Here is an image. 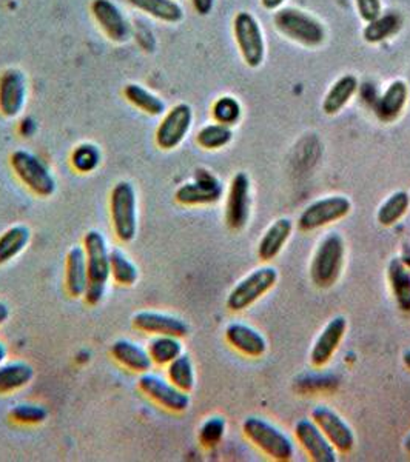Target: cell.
<instances>
[{
  "label": "cell",
  "mask_w": 410,
  "mask_h": 462,
  "mask_svg": "<svg viewBox=\"0 0 410 462\" xmlns=\"http://www.w3.org/2000/svg\"><path fill=\"white\" fill-rule=\"evenodd\" d=\"M85 258L89 272V285L84 298L89 305H98L106 296L110 281V247L99 230H89L84 237Z\"/></svg>",
  "instance_id": "obj_1"
},
{
  "label": "cell",
  "mask_w": 410,
  "mask_h": 462,
  "mask_svg": "<svg viewBox=\"0 0 410 462\" xmlns=\"http://www.w3.org/2000/svg\"><path fill=\"white\" fill-rule=\"evenodd\" d=\"M242 431L259 452L274 461H290L294 457V444L290 436L263 418L250 416L242 422Z\"/></svg>",
  "instance_id": "obj_2"
},
{
  "label": "cell",
  "mask_w": 410,
  "mask_h": 462,
  "mask_svg": "<svg viewBox=\"0 0 410 462\" xmlns=\"http://www.w3.org/2000/svg\"><path fill=\"white\" fill-rule=\"evenodd\" d=\"M346 244L340 233H329L316 247L311 263L312 282L320 289H329L341 276Z\"/></svg>",
  "instance_id": "obj_3"
},
{
  "label": "cell",
  "mask_w": 410,
  "mask_h": 462,
  "mask_svg": "<svg viewBox=\"0 0 410 462\" xmlns=\"http://www.w3.org/2000/svg\"><path fill=\"white\" fill-rule=\"evenodd\" d=\"M274 23L283 36L303 47H320L326 41V30L321 22L298 8H281L276 11Z\"/></svg>",
  "instance_id": "obj_4"
},
{
  "label": "cell",
  "mask_w": 410,
  "mask_h": 462,
  "mask_svg": "<svg viewBox=\"0 0 410 462\" xmlns=\"http://www.w3.org/2000/svg\"><path fill=\"white\" fill-rule=\"evenodd\" d=\"M110 216L113 230L122 244H130L137 235L136 189L130 182H117L110 195Z\"/></svg>",
  "instance_id": "obj_5"
},
{
  "label": "cell",
  "mask_w": 410,
  "mask_h": 462,
  "mask_svg": "<svg viewBox=\"0 0 410 462\" xmlns=\"http://www.w3.org/2000/svg\"><path fill=\"white\" fill-rule=\"evenodd\" d=\"M11 169L22 184L25 185L33 195L39 198H50L56 193L58 182L47 165L27 150H16L11 154Z\"/></svg>",
  "instance_id": "obj_6"
},
{
  "label": "cell",
  "mask_w": 410,
  "mask_h": 462,
  "mask_svg": "<svg viewBox=\"0 0 410 462\" xmlns=\"http://www.w3.org/2000/svg\"><path fill=\"white\" fill-rule=\"evenodd\" d=\"M278 282V270L274 267H261L253 270L241 279L227 296L228 310H247L250 305L261 300Z\"/></svg>",
  "instance_id": "obj_7"
},
{
  "label": "cell",
  "mask_w": 410,
  "mask_h": 462,
  "mask_svg": "<svg viewBox=\"0 0 410 462\" xmlns=\"http://www.w3.org/2000/svg\"><path fill=\"white\" fill-rule=\"evenodd\" d=\"M233 34L246 65L258 69L266 58V42L258 21L247 11L238 13L233 19Z\"/></svg>",
  "instance_id": "obj_8"
},
{
  "label": "cell",
  "mask_w": 410,
  "mask_h": 462,
  "mask_svg": "<svg viewBox=\"0 0 410 462\" xmlns=\"http://www.w3.org/2000/svg\"><path fill=\"white\" fill-rule=\"evenodd\" d=\"M352 210V202L341 195L327 196L307 205L298 219L301 231H313L341 221Z\"/></svg>",
  "instance_id": "obj_9"
},
{
  "label": "cell",
  "mask_w": 410,
  "mask_h": 462,
  "mask_svg": "<svg viewBox=\"0 0 410 462\" xmlns=\"http://www.w3.org/2000/svg\"><path fill=\"white\" fill-rule=\"evenodd\" d=\"M137 387L144 394H147L154 404L173 413H182L190 407L189 393L179 390L169 379H163L158 374L150 372L141 374L137 379Z\"/></svg>",
  "instance_id": "obj_10"
},
{
  "label": "cell",
  "mask_w": 410,
  "mask_h": 462,
  "mask_svg": "<svg viewBox=\"0 0 410 462\" xmlns=\"http://www.w3.org/2000/svg\"><path fill=\"white\" fill-rule=\"evenodd\" d=\"M224 193L221 180L209 170H198L191 182L182 184L176 189L174 199L185 207L216 204Z\"/></svg>",
  "instance_id": "obj_11"
},
{
  "label": "cell",
  "mask_w": 410,
  "mask_h": 462,
  "mask_svg": "<svg viewBox=\"0 0 410 462\" xmlns=\"http://www.w3.org/2000/svg\"><path fill=\"white\" fill-rule=\"evenodd\" d=\"M193 110L189 104H178L167 111L156 130V145L163 152H170L184 143L185 137L191 130Z\"/></svg>",
  "instance_id": "obj_12"
},
{
  "label": "cell",
  "mask_w": 410,
  "mask_h": 462,
  "mask_svg": "<svg viewBox=\"0 0 410 462\" xmlns=\"http://www.w3.org/2000/svg\"><path fill=\"white\" fill-rule=\"evenodd\" d=\"M252 211V185L246 173L233 176L227 195L226 222L228 228L239 231L247 226Z\"/></svg>",
  "instance_id": "obj_13"
},
{
  "label": "cell",
  "mask_w": 410,
  "mask_h": 462,
  "mask_svg": "<svg viewBox=\"0 0 410 462\" xmlns=\"http://www.w3.org/2000/svg\"><path fill=\"white\" fill-rule=\"evenodd\" d=\"M27 76L17 69H6L0 74V115L14 119L27 104Z\"/></svg>",
  "instance_id": "obj_14"
},
{
  "label": "cell",
  "mask_w": 410,
  "mask_h": 462,
  "mask_svg": "<svg viewBox=\"0 0 410 462\" xmlns=\"http://www.w3.org/2000/svg\"><path fill=\"white\" fill-rule=\"evenodd\" d=\"M312 420L321 429L322 433L338 452H352L355 447V433L352 427L349 426L335 410L327 405H318L312 411Z\"/></svg>",
  "instance_id": "obj_15"
},
{
  "label": "cell",
  "mask_w": 410,
  "mask_h": 462,
  "mask_svg": "<svg viewBox=\"0 0 410 462\" xmlns=\"http://www.w3.org/2000/svg\"><path fill=\"white\" fill-rule=\"evenodd\" d=\"M91 16L111 42L126 43L130 39V22L113 0H93Z\"/></svg>",
  "instance_id": "obj_16"
},
{
  "label": "cell",
  "mask_w": 410,
  "mask_h": 462,
  "mask_svg": "<svg viewBox=\"0 0 410 462\" xmlns=\"http://www.w3.org/2000/svg\"><path fill=\"white\" fill-rule=\"evenodd\" d=\"M294 436L312 461L337 462L338 450L331 446L313 420H300L294 424Z\"/></svg>",
  "instance_id": "obj_17"
},
{
  "label": "cell",
  "mask_w": 410,
  "mask_h": 462,
  "mask_svg": "<svg viewBox=\"0 0 410 462\" xmlns=\"http://www.w3.org/2000/svg\"><path fill=\"white\" fill-rule=\"evenodd\" d=\"M348 330V320L344 316H337L327 322L321 333L316 337L311 350V363L315 367H324L341 346Z\"/></svg>",
  "instance_id": "obj_18"
},
{
  "label": "cell",
  "mask_w": 410,
  "mask_h": 462,
  "mask_svg": "<svg viewBox=\"0 0 410 462\" xmlns=\"http://www.w3.org/2000/svg\"><path fill=\"white\" fill-rule=\"evenodd\" d=\"M133 326L148 335H170L184 337L189 335V326L185 320L176 316L159 313V311L144 310L133 316Z\"/></svg>",
  "instance_id": "obj_19"
},
{
  "label": "cell",
  "mask_w": 410,
  "mask_h": 462,
  "mask_svg": "<svg viewBox=\"0 0 410 462\" xmlns=\"http://www.w3.org/2000/svg\"><path fill=\"white\" fill-rule=\"evenodd\" d=\"M407 99H409V87H407V84L405 80H394L386 88L383 95L377 97L372 108H374L375 115H377L379 121L384 122V124H392L403 115V111L407 106Z\"/></svg>",
  "instance_id": "obj_20"
},
{
  "label": "cell",
  "mask_w": 410,
  "mask_h": 462,
  "mask_svg": "<svg viewBox=\"0 0 410 462\" xmlns=\"http://www.w3.org/2000/svg\"><path fill=\"white\" fill-rule=\"evenodd\" d=\"M226 339L244 356L261 357L267 352L266 337L256 328L242 322H232L227 326Z\"/></svg>",
  "instance_id": "obj_21"
},
{
  "label": "cell",
  "mask_w": 410,
  "mask_h": 462,
  "mask_svg": "<svg viewBox=\"0 0 410 462\" xmlns=\"http://www.w3.org/2000/svg\"><path fill=\"white\" fill-rule=\"evenodd\" d=\"M111 357L119 365L130 370L133 374H147L153 367V361L147 348L139 346L130 339H117L110 346Z\"/></svg>",
  "instance_id": "obj_22"
},
{
  "label": "cell",
  "mask_w": 410,
  "mask_h": 462,
  "mask_svg": "<svg viewBox=\"0 0 410 462\" xmlns=\"http://www.w3.org/2000/svg\"><path fill=\"white\" fill-rule=\"evenodd\" d=\"M294 233V222L289 217H279L268 226L258 244V256L263 263H270L278 256Z\"/></svg>",
  "instance_id": "obj_23"
},
{
  "label": "cell",
  "mask_w": 410,
  "mask_h": 462,
  "mask_svg": "<svg viewBox=\"0 0 410 462\" xmlns=\"http://www.w3.org/2000/svg\"><path fill=\"white\" fill-rule=\"evenodd\" d=\"M89 285L87 258L84 247H73L67 253L65 261V287L71 298L84 296Z\"/></svg>",
  "instance_id": "obj_24"
},
{
  "label": "cell",
  "mask_w": 410,
  "mask_h": 462,
  "mask_svg": "<svg viewBox=\"0 0 410 462\" xmlns=\"http://www.w3.org/2000/svg\"><path fill=\"white\" fill-rule=\"evenodd\" d=\"M359 82L353 74H346L331 85L322 102V111L329 116H335L344 110L349 102L357 95Z\"/></svg>",
  "instance_id": "obj_25"
},
{
  "label": "cell",
  "mask_w": 410,
  "mask_h": 462,
  "mask_svg": "<svg viewBox=\"0 0 410 462\" xmlns=\"http://www.w3.org/2000/svg\"><path fill=\"white\" fill-rule=\"evenodd\" d=\"M387 279L395 302L405 313H410V270L401 259L394 258L387 267Z\"/></svg>",
  "instance_id": "obj_26"
},
{
  "label": "cell",
  "mask_w": 410,
  "mask_h": 462,
  "mask_svg": "<svg viewBox=\"0 0 410 462\" xmlns=\"http://www.w3.org/2000/svg\"><path fill=\"white\" fill-rule=\"evenodd\" d=\"M133 8L143 11L144 14L163 22L178 23L184 19V10L176 0H126Z\"/></svg>",
  "instance_id": "obj_27"
},
{
  "label": "cell",
  "mask_w": 410,
  "mask_h": 462,
  "mask_svg": "<svg viewBox=\"0 0 410 462\" xmlns=\"http://www.w3.org/2000/svg\"><path fill=\"white\" fill-rule=\"evenodd\" d=\"M34 378V368L23 361H11L0 365V394L13 393L27 387Z\"/></svg>",
  "instance_id": "obj_28"
},
{
  "label": "cell",
  "mask_w": 410,
  "mask_h": 462,
  "mask_svg": "<svg viewBox=\"0 0 410 462\" xmlns=\"http://www.w3.org/2000/svg\"><path fill=\"white\" fill-rule=\"evenodd\" d=\"M124 97L130 106H135L139 111H143L148 116H161L167 110V106L163 99L158 95H154L153 91L145 88L143 85L128 84L124 88Z\"/></svg>",
  "instance_id": "obj_29"
},
{
  "label": "cell",
  "mask_w": 410,
  "mask_h": 462,
  "mask_svg": "<svg viewBox=\"0 0 410 462\" xmlns=\"http://www.w3.org/2000/svg\"><path fill=\"white\" fill-rule=\"evenodd\" d=\"M32 241V231L25 226H14L0 235V265L16 259Z\"/></svg>",
  "instance_id": "obj_30"
},
{
  "label": "cell",
  "mask_w": 410,
  "mask_h": 462,
  "mask_svg": "<svg viewBox=\"0 0 410 462\" xmlns=\"http://www.w3.org/2000/svg\"><path fill=\"white\" fill-rule=\"evenodd\" d=\"M147 352L154 365L167 367L172 361L184 353V346H182L181 337L154 335L148 341Z\"/></svg>",
  "instance_id": "obj_31"
},
{
  "label": "cell",
  "mask_w": 410,
  "mask_h": 462,
  "mask_svg": "<svg viewBox=\"0 0 410 462\" xmlns=\"http://www.w3.org/2000/svg\"><path fill=\"white\" fill-rule=\"evenodd\" d=\"M410 207V195L407 191H395L384 200L378 211H377V221L383 226H392L403 219Z\"/></svg>",
  "instance_id": "obj_32"
},
{
  "label": "cell",
  "mask_w": 410,
  "mask_h": 462,
  "mask_svg": "<svg viewBox=\"0 0 410 462\" xmlns=\"http://www.w3.org/2000/svg\"><path fill=\"white\" fill-rule=\"evenodd\" d=\"M401 28V17L396 13L379 14L374 21L368 22L364 28V41L368 43H379L398 32Z\"/></svg>",
  "instance_id": "obj_33"
},
{
  "label": "cell",
  "mask_w": 410,
  "mask_h": 462,
  "mask_svg": "<svg viewBox=\"0 0 410 462\" xmlns=\"http://www.w3.org/2000/svg\"><path fill=\"white\" fill-rule=\"evenodd\" d=\"M167 378L170 383L176 385L179 390L190 393L195 389L196 374L195 365L189 355L182 353L181 356L176 357L174 361L167 365Z\"/></svg>",
  "instance_id": "obj_34"
},
{
  "label": "cell",
  "mask_w": 410,
  "mask_h": 462,
  "mask_svg": "<svg viewBox=\"0 0 410 462\" xmlns=\"http://www.w3.org/2000/svg\"><path fill=\"white\" fill-rule=\"evenodd\" d=\"M110 273L113 281L124 287H132L139 279L136 265L119 248H113L110 252Z\"/></svg>",
  "instance_id": "obj_35"
},
{
  "label": "cell",
  "mask_w": 410,
  "mask_h": 462,
  "mask_svg": "<svg viewBox=\"0 0 410 462\" xmlns=\"http://www.w3.org/2000/svg\"><path fill=\"white\" fill-rule=\"evenodd\" d=\"M232 126L222 125V124L215 122V124H209L200 128L196 136V143L204 150H221L232 143Z\"/></svg>",
  "instance_id": "obj_36"
},
{
  "label": "cell",
  "mask_w": 410,
  "mask_h": 462,
  "mask_svg": "<svg viewBox=\"0 0 410 462\" xmlns=\"http://www.w3.org/2000/svg\"><path fill=\"white\" fill-rule=\"evenodd\" d=\"M100 150L93 143H80L71 152V165L78 173H93L100 165Z\"/></svg>",
  "instance_id": "obj_37"
},
{
  "label": "cell",
  "mask_w": 410,
  "mask_h": 462,
  "mask_svg": "<svg viewBox=\"0 0 410 462\" xmlns=\"http://www.w3.org/2000/svg\"><path fill=\"white\" fill-rule=\"evenodd\" d=\"M241 104L232 96H222L211 106V116L218 124L233 126L241 119Z\"/></svg>",
  "instance_id": "obj_38"
},
{
  "label": "cell",
  "mask_w": 410,
  "mask_h": 462,
  "mask_svg": "<svg viewBox=\"0 0 410 462\" xmlns=\"http://www.w3.org/2000/svg\"><path fill=\"white\" fill-rule=\"evenodd\" d=\"M48 418L47 409L37 404H17L10 410V420L19 426H39Z\"/></svg>",
  "instance_id": "obj_39"
},
{
  "label": "cell",
  "mask_w": 410,
  "mask_h": 462,
  "mask_svg": "<svg viewBox=\"0 0 410 462\" xmlns=\"http://www.w3.org/2000/svg\"><path fill=\"white\" fill-rule=\"evenodd\" d=\"M227 422L222 416H211L200 427V442L207 448L221 444L226 435Z\"/></svg>",
  "instance_id": "obj_40"
},
{
  "label": "cell",
  "mask_w": 410,
  "mask_h": 462,
  "mask_svg": "<svg viewBox=\"0 0 410 462\" xmlns=\"http://www.w3.org/2000/svg\"><path fill=\"white\" fill-rule=\"evenodd\" d=\"M358 14L364 22H370L383 14L381 0H355Z\"/></svg>",
  "instance_id": "obj_41"
},
{
  "label": "cell",
  "mask_w": 410,
  "mask_h": 462,
  "mask_svg": "<svg viewBox=\"0 0 410 462\" xmlns=\"http://www.w3.org/2000/svg\"><path fill=\"white\" fill-rule=\"evenodd\" d=\"M193 10L200 14V16H209L213 6H215V0H190Z\"/></svg>",
  "instance_id": "obj_42"
},
{
  "label": "cell",
  "mask_w": 410,
  "mask_h": 462,
  "mask_svg": "<svg viewBox=\"0 0 410 462\" xmlns=\"http://www.w3.org/2000/svg\"><path fill=\"white\" fill-rule=\"evenodd\" d=\"M285 0H261V4H263L264 8L268 11H276L283 6Z\"/></svg>",
  "instance_id": "obj_43"
},
{
  "label": "cell",
  "mask_w": 410,
  "mask_h": 462,
  "mask_svg": "<svg viewBox=\"0 0 410 462\" xmlns=\"http://www.w3.org/2000/svg\"><path fill=\"white\" fill-rule=\"evenodd\" d=\"M10 318V309L5 302H0V326H4L6 320Z\"/></svg>",
  "instance_id": "obj_44"
},
{
  "label": "cell",
  "mask_w": 410,
  "mask_h": 462,
  "mask_svg": "<svg viewBox=\"0 0 410 462\" xmlns=\"http://www.w3.org/2000/svg\"><path fill=\"white\" fill-rule=\"evenodd\" d=\"M6 356H8V350H6L5 344L0 342V365L5 363Z\"/></svg>",
  "instance_id": "obj_45"
},
{
  "label": "cell",
  "mask_w": 410,
  "mask_h": 462,
  "mask_svg": "<svg viewBox=\"0 0 410 462\" xmlns=\"http://www.w3.org/2000/svg\"><path fill=\"white\" fill-rule=\"evenodd\" d=\"M403 363H405V367L410 368V350H405V355H403Z\"/></svg>",
  "instance_id": "obj_46"
},
{
  "label": "cell",
  "mask_w": 410,
  "mask_h": 462,
  "mask_svg": "<svg viewBox=\"0 0 410 462\" xmlns=\"http://www.w3.org/2000/svg\"><path fill=\"white\" fill-rule=\"evenodd\" d=\"M405 452L409 453V455H410V433H409V435L405 436Z\"/></svg>",
  "instance_id": "obj_47"
}]
</instances>
